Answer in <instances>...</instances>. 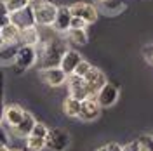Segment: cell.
<instances>
[{"label":"cell","instance_id":"1f68e13d","mask_svg":"<svg viewBox=\"0 0 153 151\" xmlns=\"http://www.w3.org/2000/svg\"><path fill=\"white\" fill-rule=\"evenodd\" d=\"M9 150H10L9 146H0V151H9Z\"/></svg>","mask_w":153,"mask_h":151},{"label":"cell","instance_id":"cb8c5ba5","mask_svg":"<svg viewBox=\"0 0 153 151\" xmlns=\"http://www.w3.org/2000/svg\"><path fill=\"white\" fill-rule=\"evenodd\" d=\"M91 70V64L87 63V61H80L78 64H76V68H75V71H73V75H76V76H80V78H84V76L87 75V71Z\"/></svg>","mask_w":153,"mask_h":151},{"label":"cell","instance_id":"277c9868","mask_svg":"<svg viewBox=\"0 0 153 151\" xmlns=\"http://www.w3.org/2000/svg\"><path fill=\"white\" fill-rule=\"evenodd\" d=\"M118 95H120V89L113 84H108L106 82L96 94V103L99 104V108H111L117 101H118Z\"/></svg>","mask_w":153,"mask_h":151},{"label":"cell","instance_id":"603a6c76","mask_svg":"<svg viewBox=\"0 0 153 151\" xmlns=\"http://www.w3.org/2000/svg\"><path fill=\"white\" fill-rule=\"evenodd\" d=\"M84 9H85V2H75L73 5H70V14H71V18H82Z\"/></svg>","mask_w":153,"mask_h":151},{"label":"cell","instance_id":"3957f363","mask_svg":"<svg viewBox=\"0 0 153 151\" xmlns=\"http://www.w3.org/2000/svg\"><path fill=\"white\" fill-rule=\"evenodd\" d=\"M44 141H45V148H49L51 151H66L71 144V137L65 129H51L44 137Z\"/></svg>","mask_w":153,"mask_h":151},{"label":"cell","instance_id":"f1b7e54d","mask_svg":"<svg viewBox=\"0 0 153 151\" xmlns=\"http://www.w3.org/2000/svg\"><path fill=\"white\" fill-rule=\"evenodd\" d=\"M106 151H122V146L117 144V142H110V144L106 146Z\"/></svg>","mask_w":153,"mask_h":151},{"label":"cell","instance_id":"ffe728a7","mask_svg":"<svg viewBox=\"0 0 153 151\" xmlns=\"http://www.w3.org/2000/svg\"><path fill=\"white\" fill-rule=\"evenodd\" d=\"M26 146H28V150H31V151H42L45 148V141H44L42 137L28 135V137H26Z\"/></svg>","mask_w":153,"mask_h":151},{"label":"cell","instance_id":"7c38bea8","mask_svg":"<svg viewBox=\"0 0 153 151\" xmlns=\"http://www.w3.org/2000/svg\"><path fill=\"white\" fill-rule=\"evenodd\" d=\"M82 61V56L76 52V50H70L68 49L66 52H65V56H63V59H61V64H59V68L63 70V73L65 75H73V71H75L76 64Z\"/></svg>","mask_w":153,"mask_h":151},{"label":"cell","instance_id":"d6a6232c","mask_svg":"<svg viewBox=\"0 0 153 151\" xmlns=\"http://www.w3.org/2000/svg\"><path fill=\"white\" fill-rule=\"evenodd\" d=\"M96 151H106V146H101V148H97Z\"/></svg>","mask_w":153,"mask_h":151},{"label":"cell","instance_id":"f546056e","mask_svg":"<svg viewBox=\"0 0 153 151\" xmlns=\"http://www.w3.org/2000/svg\"><path fill=\"white\" fill-rule=\"evenodd\" d=\"M9 23H10V18H9V16H0V28L7 26Z\"/></svg>","mask_w":153,"mask_h":151},{"label":"cell","instance_id":"9c48e42d","mask_svg":"<svg viewBox=\"0 0 153 151\" xmlns=\"http://www.w3.org/2000/svg\"><path fill=\"white\" fill-rule=\"evenodd\" d=\"M23 116H25V110L21 106H18V104H10V106H5L2 110V120L7 123L10 129L16 127L23 120Z\"/></svg>","mask_w":153,"mask_h":151},{"label":"cell","instance_id":"ac0fdd59","mask_svg":"<svg viewBox=\"0 0 153 151\" xmlns=\"http://www.w3.org/2000/svg\"><path fill=\"white\" fill-rule=\"evenodd\" d=\"M2 2H4V5H5V9H7L9 14L18 12V10L25 9V7H28L30 5L28 0H2Z\"/></svg>","mask_w":153,"mask_h":151},{"label":"cell","instance_id":"e0dca14e","mask_svg":"<svg viewBox=\"0 0 153 151\" xmlns=\"http://www.w3.org/2000/svg\"><path fill=\"white\" fill-rule=\"evenodd\" d=\"M16 52H18V47H14L12 44H4L0 47V63H5V61L14 59Z\"/></svg>","mask_w":153,"mask_h":151},{"label":"cell","instance_id":"8fae6325","mask_svg":"<svg viewBox=\"0 0 153 151\" xmlns=\"http://www.w3.org/2000/svg\"><path fill=\"white\" fill-rule=\"evenodd\" d=\"M70 21H71V14H70V7L68 5H59L56 12V19L52 23V26L56 31L66 33L70 30Z\"/></svg>","mask_w":153,"mask_h":151},{"label":"cell","instance_id":"8d00e7d4","mask_svg":"<svg viewBox=\"0 0 153 151\" xmlns=\"http://www.w3.org/2000/svg\"><path fill=\"white\" fill-rule=\"evenodd\" d=\"M99 2H108V0H99Z\"/></svg>","mask_w":153,"mask_h":151},{"label":"cell","instance_id":"44dd1931","mask_svg":"<svg viewBox=\"0 0 153 151\" xmlns=\"http://www.w3.org/2000/svg\"><path fill=\"white\" fill-rule=\"evenodd\" d=\"M137 144H139V151H153V135L150 134H144L137 139Z\"/></svg>","mask_w":153,"mask_h":151},{"label":"cell","instance_id":"d590c367","mask_svg":"<svg viewBox=\"0 0 153 151\" xmlns=\"http://www.w3.org/2000/svg\"><path fill=\"white\" fill-rule=\"evenodd\" d=\"M28 2H30V4H33V2H37V0H28Z\"/></svg>","mask_w":153,"mask_h":151},{"label":"cell","instance_id":"d4e9b609","mask_svg":"<svg viewBox=\"0 0 153 151\" xmlns=\"http://www.w3.org/2000/svg\"><path fill=\"white\" fill-rule=\"evenodd\" d=\"M85 21L82 18H71L70 21V30H85Z\"/></svg>","mask_w":153,"mask_h":151},{"label":"cell","instance_id":"d6986e66","mask_svg":"<svg viewBox=\"0 0 153 151\" xmlns=\"http://www.w3.org/2000/svg\"><path fill=\"white\" fill-rule=\"evenodd\" d=\"M82 19L85 21V24H92L97 19V9L91 4H85V9H84V14H82Z\"/></svg>","mask_w":153,"mask_h":151},{"label":"cell","instance_id":"52a82bcc","mask_svg":"<svg viewBox=\"0 0 153 151\" xmlns=\"http://www.w3.org/2000/svg\"><path fill=\"white\" fill-rule=\"evenodd\" d=\"M9 18H10V23H12V24H16L19 30L35 26V18H33V9H31V5H28V7H25V9L18 10V12L9 14Z\"/></svg>","mask_w":153,"mask_h":151},{"label":"cell","instance_id":"30bf717a","mask_svg":"<svg viewBox=\"0 0 153 151\" xmlns=\"http://www.w3.org/2000/svg\"><path fill=\"white\" fill-rule=\"evenodd\" d=\"M33 125H35V116L28 111H25V116H23V120L16 125V127H12L10 129V132L14 137H28L30 134H31V129H33Z\"/></svg>","mask_w":153,"mask_h":151},{"label":"cell","instance_id":"4316f807","mask_svg":"<svg viewBox=\"0 0 153 151\" xmlns=\"http://www.w3.org/2000/svg\"><path fill=\"white\" fill-rule=\"evenodd\" d=\"M143 54H144V57H146L148 61L153 63V45H146V47L143 49Z\"/></svg>","mask_w":153,"mask_h":151},{"label":"cell","instance_id":"5b68a950","mask_svg":"<svg viewBox=\"0 0 153 151\" xmlns=\"http://www.w3.org/2000/svg\"><path fill=\"white\" fill-rule=\"evenodd\" d=\"M16 66L21 68V70H28L31 68L35 63H37V54H35V47L33 45H21L18 47V52H16Z\"/></svg>","mask_w":153,"mask_h":151},{"label":"cell","instance_id":"8992f818","mask_svg":"<svg viewBox=\"0 0 153 151\" xmlns=\"http://www.w3.org/2000/svg\"><path fill=\"white\" fill-rule=\"evenodd\" d=\"M38 75L44 84L51 85V87H59V85L66 84V75L63 73L61 68H42Z\"/></svg>","mask_w":153,"mask_h":151},{"label":"cell","instance_id":"9a60e30c","mask_svg":"<svg viewBox=\"0 0 153 151\" xmlns=\"http://www.w3.org/2000/svg\"><path fill=\"white\" fill-rule=\"evenodd\" d=\"M80 103H82V101H76L75 97L68 95L66 99H65V103H63V111H65L68 116L76 118L78 113H80Z\"/></svg>","mask_w":153,"mask_h":151},{"label":"cell","instance_id":"e575fe53","mask_svg":"<svg viewBox=\"0 0 153 151\" xmlns=\"http://www.w3.org/2000/svg\"><path fill=\"white\" fill-rule=\"evenodd\" d=\"M2 45H4V40H2V38H0V47H2Z\"/></svg>","mask_w":153,"mask_h":151},{"label":"cell","instance_id":"83f0119b","mask_svg":"<svg viewBox=\"0 0 153 151\" xmlns=\"http://www.w3.org/2000/svg\"><path fill=\"white\" fill-rule=\"evenodd\" d=\"M7 142H9V135L4 129H0V146H7Z\"/></svg>","mask_w":153,"mask_h":151},{"label":"cell","instance_id":"5bb4252c","mask_svg":"<svg viewBox=\"0 0 153 151\" xmlns=\"http://www.w3.org/2000/svg\"><path fill=\"white\" fill-rule=\"evenodd\" d=\"M38 40H40V35L35 26L19 30V42H23V45H35Z\"/></svg>","mask_w":153,"mask_h":151},{"label":"cell","instance_id":"7a4b0ae2","mask_svg":"<svg viewBox=\"0 0 153 151\" xmlns=\"http://www.w3.org/2000/svg\"><path fill=\"white\" fill-rule=\"evenodd\" d=\"M66 50L68 49L65 47V44L59 42L57 38L47 42L45 54H44V57L40 59V61H42V68H59L61 59H63V56H65Z\"/></svg>","mask_w":153,"mask_h":151},{"label":"cell","instance_id":"836d02e7","mask_svg":"<svg viewBox=\"0 0 153 151\" xmlns=\"http://www.w3.org/2000/svg\"><path fill=\"white\" fill-rule=\"evenodd\" d=\"M9 151H21L19 148H12V150H9Z\"/></svg>","mask_w":153,"mask_h":151},{"label":"cell","instance_id":"ba28073f","mask_svg":"<svg viewBox=\"0 0 153 151\" xmlns=\"http://www.w3.org/2000/svg\"><path fill=\"white\" fill-rule=\"evenodd\" d=\"M101 115V108L99 104L92 101V99H85L80 103V113H78V118L84 120V122H92V120H97Z\"/></svg>","mask_w":153,"mask_h":151},{"label":"cell","instance_id":"4fadbf2b","mask_svg":"<svg viewBox=\"0 0 153 151\" xmlns=\"http://www.w3.org/2000/svg\"><path fill=\"white\" fill-rule=\"evenodd\" d=\"M0 38L4 40V44H16L19 42V28L16 24L9 23L7 26L0 28Z\"/></svg>","mask_w":153,"mask_h":151},{"label":"cell","instance_id":"6da1fadb","mask_svg":"<svg viewBox=\"0 0 153 151\" xmlns=\"http://www.w3.org/2000/svg\"><path fill=\"white\" fill-rule=\"evenodd\" d=\"M33 9V18H35V24H42V26H52L54 19H56L57 5L51 4V2H44V0H37L33 4H30Z\"/></svg>","mask_w":153,"mask_h":151},{"label":"cell","instance_id":"7402d4cb","mask_svg":"<svg viewBox=\"0 0 153 151\" xmlns=\"http://www.w3.org/2000/svg\"><path fill=\"white\" fill-rule=\"evenodd\" d=\"M49 132V129H47V125L45 123H42V122H35V125H33V129H31V134L30 135H33V137H45Z\"/></svg>","mask_w":153,"mask_h":151},{"label":"cell","instance_id":"4dcf8cb0","mask_svg":"<svg viewBox=\"0 0 153 151\" xmlns=\"http://www.w3.org/2000/svg\"><path fill=\"white\" fill-rule=\"evenodd\" d=\"M0 16H9V12L5 9V5H4V2L0 0Z\"/></svg>","mask_w":153,"mask_h":151},{"label":"cell","instance_id":"2e32d148","mask_svg":"<svg viewBox=\"0 0 153 151\" xmlns=\"http://www.w3.org/2000/svg\"><path fill=\"white\" fill-rule=\"evenodd\" d=\"M66 33H68V37H70V40L73 44H78V45H85L87 40H89L85 30H68Z\"/></svg>","mask_w":153,"mask_h":151},{"label":"cell","instance_id":"484cf974","mask_svg":"<svg viewBox=\"0 0 153 151\" xmlns=\"http://www.w3.org/2000/svg\"><path fill=\"white\" fill-rule=\"evenodd\" d=\"M122 151H139V144H137V141L127 142L125 146H122Z\"/></svg>","mask_w":153,"mask_h":151}]
</instances>
